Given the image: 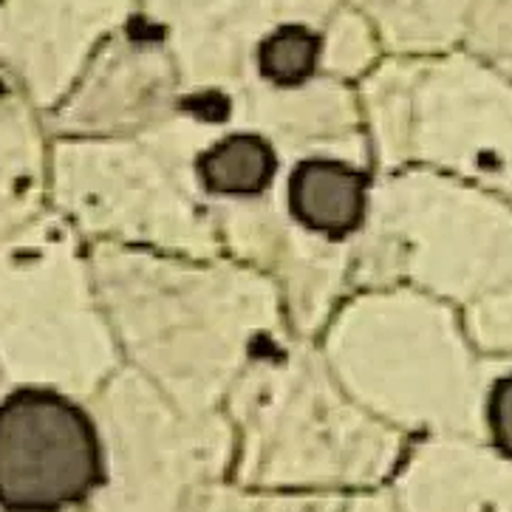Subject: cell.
<instances>
[{
	"label": "cell",
	"instance_id": "obj_1",
	"mask_svg": "<svg viewBox=\"0 0 512 512\" xmlns=\"http://www.w3.org/2000/svg\"><path fill=\"white\" fill-rule=\"evenodd\" d=\"M105 481L88 413L54 391L23 388L0 402V507L57 512Z\"/></svg>",
	"mask_w": 512,
	"mask_h": 512
},
{
	"label": "cell",
	"instance_id": "obj_2",
	"mask_svg": "<svg viewBox=\"0 0 512 512\" xmlns=\"http://www.w3.org/2000/svg\"><path fill=\"white\" fill-rule=\"evenodd\" d=\"M365 179L337 159H306L289 179V210L306 230L343 238L365 218Z\"/></svg>",
	"mask_w": 512,
	"mask_h": 512
},
{
	"label": "cell",
	"instance_id": "obj_3",
	"mask_svg": "<svg viewBox=\"0 0 512 512\" xmlns=\"http://www.w3.org/2000/svg\"><path fill=\"white\" fill-rule=\"evenodd\" d=\"M275 150L258 133H230L204 150L199 176L215 196H258L275 179Z\"/></svg>",
	"mask_w": 512,
	"mask_h": 512
},
{
	"label": "cell",
	"instance_id": "obj_4",
	"mask_svg": "<svg viewBox=\"0 0 512 512\" xmlns=\"http://www.w3.org/2000/svg\"><path fill=\"white\" fill-rule=\"evenodd\" d=\"M317 60H320V37L309 26H298V23L275 29L258 49L261 74L281 88L306 83L317 71Z\"/></svg>",
	"mask_w": 512,
	"mask_h": 512
},
{
	"label": "cell",
	"instance_id": "obj_5",
	"mask_svg": "<svg viewBox=\"0 0 512 512\" xmlns=\"http://www.w3.org/2000/svg\"><path fill=\"white\" fill-rule=\"evenodd\" d=\"M490 430L496 447L512 459V374L501 377L490 394V408H487Z\"/></svg>",
	"mask_w": 512,
	"mask_h": 512
}]
</instances>
